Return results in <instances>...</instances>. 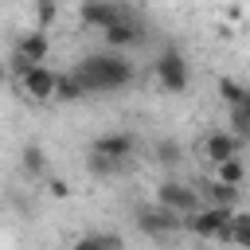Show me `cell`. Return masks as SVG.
<instances>
[{"label": "cell", "instance_id": "6da1fadb", "mask_svg": "<svg viewBox=\"0 0 250 250\" xmlns=\"http://www.w3.org/2000/svg\"><path fill=\"white\" fill-rule=\"evenodd\" d=\"M74 74L82 78L86 94H105V90H121L133 82V66L125 62V55H113V51H98V55H86Z\"/></svg>", "mask_w": 250, "mask_h": 250}, {"label": "cell", "instance_id": "7a4b0ae2", "mask_svg": "<svg viewBox=\"0 0 250 250\" xmlns=\"http://www.w3.org/2000/svg\"><path fill=\"white\" fill-rule=\"evenodd\" d=\"M152 70H156V82H160L168 94H184L188 82H191V66H188V59H184L176 47H164V51L156 55Z\"/></svg>", "mask_w": 250, "mask_h": 250}, {"label": "cell", "instance_id": "3957f363", "mask_svg": "<svg viewBox=\"0 0 250 250\" xmlns=\"http://www.w3.org/2000/svg\"><path fill=\"white\" fill-rule=\"evenodd\" d=\"M230 219H234V207H207V211H195L191 219H184V227L199 238L230 242Z\"/></svg>", "mask_w": 250, "mask_h": 250}, {"label": "cell", "instance_id": "277c9868", "mask_svg": "<svg viewBox=\"0 0 250 250\" xmlns=\"http://www.w3.org/2000/svg\"><path fill=\"white\" fill-rule=\"evenodd\" d=\"M156 207H164V211H172L180 219H191L199 211V191L188 188V184H180V180H164L156 188Z\"/></svg>", "mask_w": 250, "mask_h": 250}, {"label": "cell", "instance_id": "5b68a950", "mask_svg": "<svg viewBox=\"0 0 250 250\" xmlns=\"http://www.w3.org/2000/svg\"><path fill=\"white\" fill-rule=\"evenodd\" d=\"M47 51H51V43H47V35L39 31V27H31L27 35H20V43H16V55H12V70L23 78L31 66H43V59H47Z\"/></svg>", "mask_w": 250, "mask_h": 250}, {"label": "cell", "instance_id": "8992f818", "mask_svg": "<svg viewBox=\"0 0 250 250\" xmlns=\"http://www.w3.org/2000/svg\"><path fill=\"white\" fill-rule=\"evenodd\" d=\"M133 223H137V230H145L148 238H164V234H172V230L184 227L180 215H172V211H164V207H156V203L137 207V211H133Z\"/></svg>", "mask_w": 250, "mask_h": 250}, {"label": "cell", "instance_id": "52a82bcc", "mask_svg": "<svg viewBox=\"0 0 250 250\" xmlns=\"http://www.w3.org/2000/svg\"><path fill=\"white\" fill-rule=\"evenodd\" d=\"M78 16H82V23H90V27H98V31H109V27H117L121 20H129L133 8H125V4H82Z\"/></svg>", "mask_w": 250, "mask_h": 250}, {"label": "cell", "instance_id": "ba28073f", "mask_svg": "<svg viewBox=\"0 0 250 250\" xmlns=\"http://www.w3.org/2000/svg\"><path fill=\"white\" fill-rule=\"evenodd\" d=\"M90 152H98V156H109V160L125 164V160L137 152V137H133V133H102V137H94Z\"/></svg>", "mask_w": 250, "mask_h": 250}, {"label": "cell", "instance_id": "9c48e42d", "mask_svg": "<svg viewBox=\"0 0 250 250\" xmlns=\"http://www.w3.org/2000/svg\"><path fill=\"white\" fill-rule=\"evenodd\" d=\"M238 148H242V137H234V133H227V129H215V133H207V141H203V156H207L211 164L238 160Z\"/></svg>", "mask_w": 250, "mask_h": 250}, {"label": "cell", "instance_id": "30bf717a", "mask_svg": "<svg viewBox=\"0 0 250 250\" xmlns=\"http://www.w3.org/2000/svg\"><path fill=\"white\" fill-rule=\"evenodd\" d=\"M55 70H47V66H31L20 82H23V94L31 98V102H51L55 98Z\"/></svg>", "mask_w": 250, "mask_h": 250}, {"label": "cell", "instance_id": "8fae6325", "mask_svg": "<svg viewBox=\"0 0 250 250\" xmlns=\"http://www.w3.org/2000/svg\"><path fill=\"white\" fill-rule=\"evenodd\" d=\"M105 35V43L113 47V51H121V47H133V43H141L145 39V23L137 20V12L129 16V20H121L117 27H109V31H102Z\"/></svg>", "mask_w": 250, "mask_h": 250}, {"label": "cell", "instance_id": "7c38bea8", "mask_svg": "<svg viewBox=\"0 0 250 250\" xmlns=\"http://www.w3.org/2000/svg\"><path fill=\"white\" fill-rule=\"evenodd\" d=\"M82 98H86V86H82V78L74 70L55 78V102H82Z\"/></svg>", "mask_w": 250, "mask_h": 250}, {"label": "cell", "instance_id": "4fadbf2b", "mask_svg": "<svg viewBox=\"0 0 250 250\" xmlns=\"http://www.w3.org/2000/svg\"><path fill=\"white\" fill-rule=\"evenodd\" d=\"M152 156H156V164H164V168H176V164L184 160V145H180L176 137H160V141L152 145Z\"/></svg>", "mask_w": 250, "mask_h": 250}, {"label": "cell", "instance_id": "5bb4252c", "mask_svg": "<svg viewBox=\"0 0 250 250\" xmlns=\"http://www.w3.org/2000/svg\"><path fill=\"white\" fill-rule=\"evenodd\" d=\"M20 168H23V176L39 180V176L47 172V152H43L39 145H23V152H20Z\"/></svg>", "mask_w": 250, "mask_h": 250}, {"label": "cell", "instance_id": "9a60e30c", "mask_svg": "<svg viewBox=\"0 0 250 250\" xmlns=\"http://www.w3.org/2000/svg\"><path fill=\"white\" fill-rule=\"evenodd\" d=\"M203 195L211 199V207H234V199H238V188H227V184L211 180V184H203Z\"/></svg>", "mask_w": 250, "mask_h": 250}, {"label": "cell", "instance_id": "2e32d148", "mask_svg": "<svg viewBox=\"0 0 250 250\" xmlns=\"http://www.w3.org/2000/svg\"><path fill=\"white\" fill-rule=\"evenodd\" d=\"M215 180H219V184H227V188H238V184L246 180L242 160H223V164H215Z\"/></svg>", "mask_w": 250, "mask_h": 250}, {"label": "cell", "instance_id": "e0dca14e", "mask_svg": "<svg viewBox=\"0 0 250 250\" xmlns=\"http://www.w3.org/2000/svg\"><path fill=\"white\" fill-rule=\"evenodd\" d=\"M125 164H117V160H109V156H98V152H90L86 156V172L90 176H98V180H105V176H117Z\"/></svg>", "mask_w": 250, "mask_h": 250}, {"label": "cell", "instance_id": "ac0fdd59", "mask_svg": "<svg viewBox=\"0 0 250 250\" xmlns=\"http://www.w3.org/2000/svg\"><path fill=\"white\" fill-rule=\"evenodd\" d=\"M230 242L234 246H250V211H234V219H230Z\"/></svg>", "mask_w": 250, "mask_h": 250}, {"label": "cell", "instance_id": "d6986e66", "mask_svg": "<svg viewBox=\"0 0 250 250\" xmlns=\"http://www.w3.org/2000/svg\"><path fill=\"white\" fill-rule=\"evenodd\" d=\"M219 94H223V102L234 109V105H242V98H246V90L234 82V78H219Z\"/></svg>", "mask_w": 250, "mask_h": 250}, {"label": "cell", "instance_id": "ffe728a7", "mask_svg": "<svg viewBox=\"0 0 250 250\" xmlns=\"http://www.w3.org/2000/svg\"><path fill=\"white\" fill-rule=\"evenodd\" d=\"M98 242H102V250H125V238L113 230H98Z\"/></svg>", "mask_w": 250, "mask_h": 250}, {"label": "cell", "instance_id": "44dd1931", "mask_svg": "<svg viewBox=\"0 0 250 250\" xmlns=\"http://www.w3.org/2000/svg\"><path fill=\"white\" fill-rule=\"evenodd\" d=\"M35 16H39V23L47 27V23H51V20L59 16V8H55V4H39V8H35Z\"/></svg>", "mask_w": 250, "mask_h": 250}, {"label": "cell", "instance_id": "7402d4cb", "mask_svg": "<svg viewBox=\"0 0 250 250\" xmlns=\"http://www.w3.org/2000/svg\"><path fill=\"white\" fill-rule=\"evenodd\" d=\"M47 191H51L55 199H66V195H70V184H66V180H51V184H47Z\"/></svg>", "mask_w": 250, "mask_h": 250}, {"label": "cell", "instance_id": "603a6c76", "mask_svg": "<svg viewBox=\"0 0 250 250\" xmlns=\"http://www.w3.org/2000/svg\"><path fill=\"white\" fill-rule=\"evenodd\" d=\"M70 250H102V242H98V234H82Z\"/></svg>", "mask_w": 250, "mask_h": 250}, {"label": "cell", "instance_id": "cb8c5ba5", "mask_svg": "<svg viewBox=\"0 0 250 250\" xmlns=\"http://www.w3.org/2000/svg\"><path fill=\"white\" fill-rule=\"evenodd\" d=\"M8 82V62H0V86Z\"/></svg>", "mask_w": 250, "mask_h": 250}, {"label": "cell", "instance_id": "d4e9b609", "mask_svg": "<svg viewBox=\"0 0 250 250\" xmlns=\"http://www.w3.org/2000/svg\"><path fill=\"white\" fill-rule=\"evenodd\" d=\"M242 109H246V113H250V90H246V98H242Z\"/></svg>", "mask_w": 250, "mask_h": 250}]
</instances>
